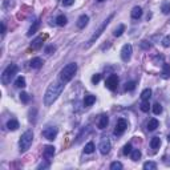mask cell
<instances>
[{
	"mask_svg": "<svg viewBox=\"0 0 170 170\" xmlns=\"http://www.w3.org/2000/svg\"><path fill=\"white\" fill-rule=\"evenodd\" d=\"M128 128V124H126V121L124 118H120L118 121H117V125H116V129H114V134L120 136L124 132H125V129Z\"/></svg>",
	"mask_w": 170,
	"mask_h": 170,
	"instance_id": "obj_9",
	"label": "cell"
},
{
	"mask_svg": "<svg viewBox=\"0 0 170 170\" xmlns=\"http://www.w3.org/2000/svg\"><path fill=\"white\" fill-rule=\"evenodd\" d=\"M47 168H49V162H41L40 165L37 166V169L40 170V169H47Z\"/></svg>",
	"mask_w": 170,
	"mask_h": 170,
	"instance_id": "obj_41",
	"label": "cell"
},
{
	"mask_svg": "<svg viewBox=\"0 0 170 170\" xmlns=\"http://www.w3.org/2000/svg\"><path fill=\"white\" fill-rule=\"evenodd\" d=\"M53 156H55V146H52V145H47V146H44L43 157H44L45 160H51Z\"/></svg>",
	"mask_w": 170,
	"mask_h": 170,
	"instance_id": "obj_10",
	"label": "cell"
},
{
	"mask_svg": "<svg viewBox=\"0 0 170 170\" xmlns=\"http://www.w3.org/2000/svg\"><path fill=\"white\" fill-rule=\"evenodd\" d=\"M39 27H40V20H36L35 23L32 24V27H31V28H29V31H28V33H27V35H28V36H32V35H35V33L37 32Z\"/></svg>",
	"mask_w": 170,
	"mask_h": 170,
	"instance_id": "obj_18",
	"label": "cell"
},
{
	"mask_svg": "<svg viewBox=\"0 0 170 170\" xmlns=\"http://www.w3.org/2000/svg\"><path fill=\"white\" fill-rule=\"evenodd\" d=\"M108 124H109V117L108 116H101L100 117V121H98V128L100 129H105L108 126Z\"/></svg>",
	"mask_w": 170,
	"mask_h": 170,
	"instance_id": "obj_15",
	"label": "cell"
},
{
	"mask_svg": "<svg viewBox=\"0 0 170 170\" xmlns=\"http://www.w3.org/2000/svg\"><path fill=\"white\" fill-rule=\"evenodd\" d=\"M162 77H163V79H169V77H170V64H163V67H162Z\"/></svg>",
	"mask_w": 170,
	"mask_h": 170,
	"instance_id": "obj_21",
	"label": "cell"
},
{
	"mask_svg": "<svg viewBox=\"0 0 170 170\" xmlns=\"http://www.w3.org/2000/svg\"><path fill=\"white\" fill-rule=\"evenodd\" d=\"M84 151L86 154H92L94 151V144L93 142H88V144L85 145V148H84Z\"/></svg>",
	"mask_w": 170,
	"mask_h": 170,
	"instance_id": "obj_27",
	"label": "cell"
},
{
	"mask_svg": "<svg viewBox=\"0 0 170 170\" xmlns=\"http://www.w3.org/2000/svg\"><path fill=\"white\" fill-rule=\"evenodd\" d=\"M97 1H100V3H101V1H104V0H97Z\"/></svg>",
	"mask_w": 170,
	"mask_h": 170,
	"instance_id": "obj_45",
	"label": "cell"
},
{
	"mask_svg": "<svg viewBox=\"0 0 170 170\" xmlns=\"http://www.w3.org/2000/svg\"><path fill=\"white\" fill-rule=\"evenodd\" d=\"M124 31H125V25L124 24H120L118 27H117L116 29H114V32H113V35L116 36V37H120V36L124 33Z\"/></svg>",
	"mask_w": 170,
	"mask_h": 170,
	"instance_id": "obj_24",
	"label": "cell"
},
{
	"mask_svg": "<svg viewBox=\"0 0 170 170\" xmlns=\"http://www.w3.org/2000/svg\"><path fill=\"white\" fill-rule=\"evenodd\" d=\"M141 47H142V48H149V47H150V44L148 45V44H146V41H142V43H141Z\"/></svg>",
	"mask_w": 170,
	"mask_h": 170,
	"instance_id": "obj_43",
	"label": "cell"
},
{
	"mask_svg": "<svg viewBox=\"0 0 170 170\" xmlns=\"http://www.w3.org/2000/svg\"><path fill=\"white\" fill-rule=\"evenodd\" d=\"M144 169L145 170H156L157 169V163L151 162V161H149V162H145L144 163Z\"/></svg>",
	"mask_w": 170,
	"mask_h": 170,
	"instance_id": "obj_28",
	"label": "cell"
},
{
	"mask_svg": "<svg viewBox=\"0 0 170 170\" xmlns=\"http://www.w3.org/2000/svg\"><path fill=\"white\" fill-rule=\"evenodd\" d=\"M153 113L154 114H161V113H162V106H161L158 103L153 105Z\"/></svg>",
	"mask_w": 170,
	"mask_h": 170,
	"instance_id": "obj_32",
	"label": "cell"
},
{
	"mask_svg": "<svg viewBox=\"0 0 170 170\" xmlns=\"http://www.w3.org/2000/svg\"><path fill=\"white\" fill-rule=\"evenodd\" d=\"M4 33H5V24L1 23V35L4 36Z\"/></svg>",
	"mask_w": 170,
	"mask_h": 170,
	"instance_id": "obj_42",
	"label": "cell"
},
{
	"mask_svg": "<svg viewBox=\"0 0 170 170\" xmlns=\"http://www.w3.org/2000/svg\"><path fill=\"white\" fill-rule=\"evenodd\" d=\"M55 49H56V48H55L53 45H49V47H47V48H45V53L51 55L52 52H55Z\"/></svg>",
	"mask_w": 170,
	"mask_h": 170,
	"instance_id": "obj_40",
	"label": "cell"
},
{
	"mask_svg": "<svg viewBox=\"0 0 170 170\" xmlns=\"http://www.w3.org/2000/svg\"><path fill=\"white\" fill-rule=\"evenodd\" d=\"M20 100L23 101L24 104H28V101H29V96L25 93V92H21L20 93Z\"/></svg>",
	"mask_w": 170,
	"mask_h": 170,
	"instance_id": "obj_34",
	"label": "cell"
},
{
	"mask_svg": "<svg viewBox=\"0 0 170 170\" xmlns=\"http://www.w3.org/2000/svg\"><path fill=\"white\" fill-rule=\"evenodd\" d=\"M64 84H65V82H63L60 80L58 82H52V84L48 86L47 92H45V96H44L45 106H51V105L57 100V97L61 94V92H63V89H64Z\"/></svg>",
	"mask_w": 170,
	"mask_h": 170,
	"instance_id": "obj_1",
	"label": "cell"
},
{
	"mask_svg": "<svg viewBox=\"0 0 170 170\" xmlns=\"http://www.w3.org/2000/svg\"><path fill=\"white\" fill-rule=\"evenodd\" d=\"M43 64H44V61H43V58L40 57H33L32 60H31L29 65L33 68V69H40V68L43 67Z\"/></svg>",
	"mask_w": 170,
	"mask_h": 170,
	"instance_id": "obj_11",
	"label": "cell"
},
{
	"mask_svg": "<svg viewBox=\"0 0 170 170\" xmlns=\"http://www.w3.org/2000/svg\"><path fill=\"white\" fill-rule=\"evenodd\" d=\"M96 103V97L93 94H86L85 98H84V105L85 106H91V105H93Z\"/></svg>",
	"mask_w": 170,
	"mask_h": 170,
	"instance_id": "obj_16",
	"label": "cell"
},
{
	"mask_svg": "<svg viewBox=\"0 0 170 170\" xmlns=\"http://www.w3.org/2000/svg\"><path fill=\"white\" fill-rule=\"evenodd\" d=\"M132 53H133V47L130 44H125L121 49V58L122 61H129L132 57Z\"/></svg>",
	"mask_w": 170,
	"mask_h": 170,
	"instance_id": "obj_7",
	"label": "cell"
},
{
	"mask_svg": "<svg viewBox=\"0 0 170 170\" xmlns=\"http://www.w3.org/2000/svg\"><path fill=\"white\" fill-rule=\"evenodd\" d=\"M100 151L101 154H108L110 151V142L108 140H104L100 145Z\"/></svg>",
	"mask_w": 170,
	"mask_h": 170,
	"instance_id": "obj_13",
	"label": "cell"
},
{
	"mask_svg": "<svg viewBox=\"0 0 170 170\" xmlns=\"http://www.w3.org/2000/svg\"><path fill=\"white\" fill-rule=\"evenodd\" d=\"M32 141H33V133H32V130H27L20 137V141H19V148H20L21 153H24V151H27L29 149V146L32 145Z\"/></svg>",
	"mask_w": 170,
	"mask_h": 170,
	"instance_id": "obj_4",
	"label": "cell"
},
{
	"mask_svg": "<svg viewBox=\"0 0 170 170\" xmlns=\"http://www.w3.org/2000/svg\"><path fill=\"white\" fill-rule=\"evenodd\" d=\"M160 145H161V140H160L158 137H153V138H151V141H150L151 149H158Z\"/></svg>",
	"mask_w": 170,
	"mask_h": 170,
	"instance_id": "obj_23",
	"label": "cell"
},
{
	"mask_svg": "<svg viewBox=\"0 0 170 170\" xmlns=\"http://www.w3.org/2000/svg\"><path fill=\"white\" fill-rule=\"evenodd\" d=\"M117 85H118V77L117 75H110L105 81V86H106L109 91H116Z\"/></svg>",
	"mask_w": 170,
	"mask_h": 170,
	"instance_id": "obj_6",
	"label": "cell"
},
{
	"mask_svg": "<svg viewBox=\"0 0 170 170\" xmlns=\"http://www.w3.org/2000/svg\"><path fill=\"white\" fill-rule=\"evenodd\" d=\"M25 79H24V77H17L16 79V81H15V86H16V88H25Z\"/></svg>",
	"mask_w": 170,
	"mask_h": 170,
	"instance_id": "obj_22",
	"label": "cell"
},
{
	"mask_svg": "<svg viewBox=\"0 0 170 170\" xmlns=\"http://www.w3.org/2000/svg\"><path fill=\"white\" fill-rule=\"evenodd\" d=\"M41 47H43V37H41V36L37 37V39H35V40H33V43L31 44V48L35 49V51H36V49H40Z\"/></svg>",
	"mask_w": 170,
	"mask_h": 170,
	"instance_id": "obj_17",
	"label": "cell"
},
{
	"mask_svg": "<svg viewBox=\"0 0 170 170\" xmlns=\"http://www.w3.org/2000/svg\"><path fill=\"white\" fill-rule=\"evenodd\" d=\"M7 128H8V130H17L19 129V122L16 120H10L7 122Z\"/></svg>",
	"mask_w": 170,
	"mask_h": 170,
	"instance_id": "obj_19",
	"label": "cell"
},
{
	"mask_svg": "<svg viewBox=\"0 0 170 170\" xmlns=\"http://www.w3.org/2000/svg\"><path fill=\"white\" fill-rule=\"evenodd\" d=\"M113 16H114V13H112L109 17H108V19H105V20H104V23L101 24L100 27H98V29L96 31V32L93 33V35H92V37L89 39V41H88V44L85 45V48H89V47H92V45L94 44V43H96V40H97V39L100 37L101 35H103V32L105 31V28H106V27H108V24L110 23V20L113 19Z\"/></svg>",
	"mask_w": 170,
	"mask_h": 170,
	"instance_id": "obj_3",
	"label": "cell"
},
{
	"mask_svg": "<svg viewBox=\"0 0 170 170\" xmlns=\"http://www.w3.org/2000/svg\"><path fill=\"white\" fill-rule=\"evenodd\" d=\"M16 73H17V65L16 64H11V65H8L7 68H5L4 72H3V75H1V82L4 85L10 84L11 80L13 79Z\"/></svg>",
	"mask_w": 170,
	"mask_h": 170,
	"instance_id": "obj_5",
	"label": "cell"
},
{
	"mask_svg": "<svg viewBox=\"0 0 170 170\" xmlns=\"http://www.w3.org/2000/svg\"><path fill=\"white\" fill-rule=\"evenodd\" d=\"M149 109H150V104H149V100H145L144 103L141 104V110L142 112H149Z\"/></svg>",
	"mask_w": 170,
	"mask_h": 170,
	"instance_id": "obj_30",
	"label": "cell"
},
{
	"mask_svg": "<svg viewBox=\"0 0 170 170\" xmlns=\"http://www.w3.org/2000/svg\"><path fill=\"white\" fill-rule=\"evenodd\" d=\"M132 150H133L132 145H130V144H126L125 146H124V150H122V153L125 154V156H128V154H130V153H132Z\"/></svg>",
	"mask_w": 170,
	"mask_h": 170,
	"instance_id": "obj_33",
	"label": "cell"
},
{
	"mask_svg": "<svg viewBox=\"0 0 170 170\" xmlns=\"http://www.w3.org/2000/svg\"><path fill=\"white\" fill-rule=\"evenodd\" d=\"M56 24L60 27H64L67 24V17L64 16V15H58V16L56 17Z\"/></svg>",
	"mask_w": 170,
	"mask_h": 170,
	"instance_id": "obj_25",
	"label": "cell"
},
{
	"mask_svg": "<svg viewBox=\"0 0 170 170\" xmlns=\"http://www.w3.org/2000/svg\"><path fill=\"white\" fill-rule=\"evenodd\" d=\"M132 160L133 161H138L141 158V151L140 150H137V149H134V150H132Z\"/></svg>",
	"mask_w": 170,
	"mask_h": 170,
	"instance_id": "obj_29",
	"label": "cell"
},
{
	"mask_svg": "<svg viewBox=\"0 0 170 170\" xmlns=\"http://www.w3.org/2000/svg\"><path fill=\"white\" fill-rule=\"evenodd\" d=\"M88 21H89V16H88V15H81V16L79 17V20H77V27H79L80 29L85 28V25L88 24Z\"/></svg>",
	"mask_w": 170,
	"mask_h": 170,
	"instance_id": "obj_12",
	"label": "cell"
},
{
	"mask_svg": "<svg viewBox=\"0 0 170 170\" xmlns=\"http://www.w3.org/2000/svg\"><path fill=\"white\" fill-rule=\"evenodd\" d=\"M73 3H75V0H63V5H64V7H70Z\"/></svg>",
	"mask_w": 170,
	"mask_h": 170,
	"instance_id": "obj_39",
	"label": "cell"
},
{
	"mask_svg": "<svg viewBox=\"0 0 170 170\" xmlns=\"http://www.w3.org/2000/svg\"><path fill=\"white\" fill-rule=\"evenodd\" d=\"M122 169V163L121 162H112L110 163V170H121Z\"/></svg>",
	"mask_w": 170,
	"mask_h": 170,
	"instance_id": "obj_31",
	"label": "cell"
},
{
	"mask_svg": "<svg viewBox=\"0 0 170 170\" xmlns=\"http://www.w3.org/2000/svg\"><path fill=\"white\" fill-rule=\"evenodd\" d=\"M168 141L170 142V134H169V137H168Z\"/></svg>",
	"mask_w": 170,
	"mask_h": 170,
	"instance_id": "obj_44",
	"label": "cell"
},
{
	"mask_svg": "<svg viewBox=\"0 0 170 170\" xmlns=\"http://www.w3.org/2000/svg\"><path fill=\"white\" fill-rule=\"evenodd\" d=\"M43 136H44L47 140L53 141L55 138H56V136H57V128H52V126L45 128L44 130H43Z\"/></svg>",
	"mask_w": 170,
	"mask_h": 170,
	"instance_id": "obj_8",
	"label": "cell"
},
{
	"mask_svg": "<svg viewBox=\"0 0 170 170\" xmlns=\"http://www.w3.org/2000/svg\"><path fill=\"white\" fill-rule=\"evenodd\" d=\"M162 45H163V47H170V35H168V36H165V37H163Z\"/></svg>",
	"mask_w": 170,
	"mask_h": 170,
	"instance_id": "obj_37",
	"label": "cell"
},
{
	"mask_svg": "<svg viewBox=\"0 0 170 170\" xmlns=\"http://www.w3.org/2000/svg\"><path fill=\"white\" fill-rule=\"evenodd\" d=\"M161 10H162V12L165 15H168L169 12H170V3H163L162 4V8H161Z\"/></svg>",
	"mask_w": 170,
	"mask_h": 170,
	"instance_id": "obj_35",
	"label": "cell"
},
{
	"mask_svg": "<svg viewBox=\"0 0 170 170\" xmlns=\"http://www.w3.org/2000/svg\"><path fill=\"white\" fill-rule=\"evenodd\" d=\"M158 125H160L158 120H157V118H150L149 122H148V130H150V132L156 130V129L158 128Z\"/></svg>",
	"mask_w": 170,
	"mask_h": 170,
	"instance_id": "obj_14",
	"label": "cell"
},
{
	"mask_svg": "<svg viewBox=\"0 0 170 170\" xmlns=\"http://www.w3.org/2000/svg\"><path fill=\"white\" fill-rule=\"evenodd\" d=\"M150 96H151V89H149V88L144 89V91H142V93H141V98H142V101L149 100Z\"/></svg>",
	"mask_w": 170,
	"mask_h": 170,
	"instance_id": "obj_26",
	"label": "cell"
},
{
	"mask_svg": "<svg viewBox=\"0 0 170 170\" xmlns=\"http://www.w3.org/2000/svg\"><path fill=\"white\" fill-rule=\"evenodd\" d=\"M76 72H77V64L76 63L68 64V65H65L63 69H61V72H60V80L63 82H69L70 80L75 77Z\"/></svg>",
	"mask_w": 170,
	"mask_h": 170,
	"instance_id": "obj_2",
	"label": "cell"
},
{
	"mask_svg": "<svg viewBox=\"0 0 170 170\" xmlns=\"http://www.w3.org/2000/svg\"><path fill=\"white\" fill-rule=\"evenodd\" d=\"M136 88V82L134 81H129L125 84V91H133Z\"/></svg>",
	"mask_w": 170,
	"mask_h": 170,
	"instance_id": "obj_36",
	"label": "cell"
},
{
	"mask_svg": "<svg viewBox=\"0 0 170 170\" xmlns=\"http://www.w3.org/2000/svg\"><path fill=\"white\" fill-rule=\"evenodd\" d=\"M100 80H101V75H100V73H96V75L92 77V82H93V84H97V82H100Z\"/></svg>",
	"mask_w": 170,
	"mask_h": 170,
	"instance_id": "obj_38",
	"label": "cell"
},
{
	"mask_svg": "<svg viewBox=\"0 0 170 170\" xmlns=\"http://www.w3.org/2000/svg\"><path fill=\"white\" fill-rule=\"evenodd\" d=\"M142 16V8L141 7H134L132 10V17L133 19H140Z\"/></svg>",
	"mask_w": 170,
	"mask_h": 170,
	"instance_id": "obj_20",
	"label": "cell"
}]
</instances>
